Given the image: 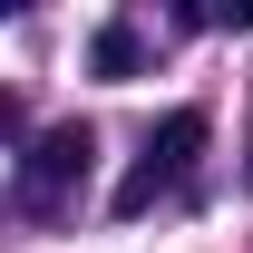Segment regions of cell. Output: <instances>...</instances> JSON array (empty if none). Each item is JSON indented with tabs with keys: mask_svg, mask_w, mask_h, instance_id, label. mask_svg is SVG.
Here are the masks:
<instances>
[{
	"mask_svg": "<svg viewBox=\"0 0 253 253\" xmlns=\"http://www.w3.org/2000/svg\"><path fill=\"white\" fill-rule=\"evenodd\" d=\"M88 166H97V136H88V126H78V117H68V126H49L30 156H20L10 205H20V214H39V224H59L68 205L88 195Z\"/></svg>",
	"mask_w": 253,
	"mask_h": 253,
	"instance_id": "1",
	"label": "cell"
},
{
	"mask_svg": "<svg viewBox=\"0 0 253 253\" xmlns=\"http://www.w3.org/2000/svg\"><path fill=\"white\" fill-rule=\"evenodd\" d=\"M195 156H205V107H175V117L146 126V156H136V175L117 185V214H146L156 195H175L195 175Z\"/></svg>",
	"mask_w": 253,
	"mask_h": 253,
	"instance_id": "2",
	"label": "cell"
},
{
	"mask_svg": "<svg viewBox=\"0 0 253 253\" xmlns=\"http://www.w3.org/2000/svg\"><path fill=\"white\" fill-rule=\"evenodd\" d=\"M88 59H97V78H136V68H146V30H136V20H107Z\"/></svg>",
	"mask_w": 253,
	"mask_h": 253,
	"instance_id": "3",
	"label": "cell"
}]
</instances>
